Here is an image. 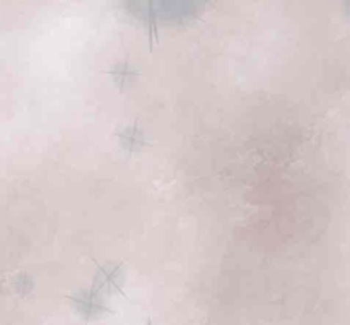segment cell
Wrapping results in <instances>:
<instances>
[{
    "instance_id": "obj_1",
    "label": "cell",
    "mask_w": 350,
    "mask_h": 325,
    "mask_svg": "<svg viewBox=\"0 0 350 325\" xmlns=\"http://www.w3.org/2000/svg\"><path fill=\"white\" fill-rule=\"evenodd\" d=\"M74 310L81 315L84 320H96L101 315L108 311V304H106L105 296L99 293L96 287H88V289H81L70 296Z\"/></svg>"
},
{
    "instance_id": "obj_2",
    "label": "cell",
    "mask_w": 350,
    "mask_h": 325,
    "mask_svg": "<svg viewBox=\"0 0 350 325\" xmlns=\"http://www.w3.org/2000/svg\"><path fill=\"white\" fill-rule=\"evenodd\" d=\"M123 267L118 263H106L98 269L94 276V287L99 293L115 294L122 291Z\"/></svg>"
},
{
    "instance_id": "obj_3",
    "label": "cell",
    "mask_w": 350,
    "mask_h": 325,
    "mask_svg": "<svg viewBox=\"0 0 350 325\" xmlns=\"http://www.w3.org/2000/svg\"><path fill=\"white\" fill-rule=\"evenodd\" d=\"M120 146L129 153H135V151L142 149L146 146V137L144 132L137 125H129L123 130H120Z\"/></svg>"
},
{
    "instance_id": "obj_4",
    "label": "cell",
    "mask_w": 350,
    "mask_h": 325,
    "mask_svg": "<svg viewBox=\"0 0 350 325\" xmlns=\"http://www.w3.org/2000/svg\"><path fill=\"white\" fill-rule=\"evenodd\" d=\"M109 74L113 75V79H115L116 86H118L120 89H125L126 86L132 84L137 77V70L129 64V62H118V64L109 70Z\"/></svg>"
},
{
    "instance_id": "obj_5",
    "label": "cell",
    "mask_w": 350,
    "mask_h": 325,
    "mask_svg": "<svg viewBox=\"0 0 350 325\" xmlns=\"http://www.w3.org/2000/svg\"><path fill=\"white\" fill-rule=\"evenodd\" d=\"M147 325H154V324H152V322H149V324H147Z\"/></svg>"
}]
</instances>
